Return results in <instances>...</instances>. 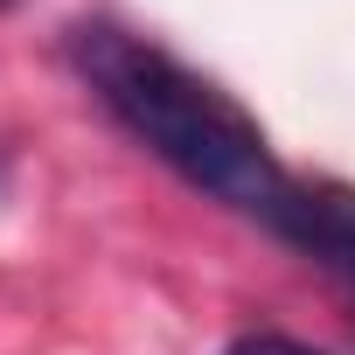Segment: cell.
Here are the masks:
<instances>
[{
	"label": "cell",
	"mask_w": 355,
	"mask_h": 355,
	"mask_svg": "<svg viewBox=\"0 0 355 355\" xmlns=\"http://www.w3.org/2000/svg\"><path fill=\"white\" fill-rule=\"evenodd\" d=\"M70 56H77V77L98 91V105L160 167H174L209 202H223V209L272 230L279 202L293 196V167H279L272 139L258 132V119L230 91H216L182 56H167V49H153V42L112 28V21L77 28Z\"/></svg>",
	"instance_id": "1"
},
{
	"label": "cell",
	"mask_w": 355,
	"mask_h": 355,
	"mask_svg": "<svg viewBox=\"0 0 355 355\" xmlns=\"http://www.w3.org/2000/svg\"><path fill=\"white\" fill-rule=\"evenodd\" d=\"M272 237H279V244H293L300 258H313V265H320V272L355 300V189L293 174V196L279 202Z\"/></svg>",
	"instance_id": "2"
},
{
	"label": "cell",
	"mask_w": 355,
	"mask_h": 355,
	"mask_svg": "<svg viewBox=\"0 0 355 355\" xmlns=\"http://www.w3.org/2000/svg\"><path fill=\"white\" fill-rule=\"evenodd\" d=\"M230 355H313V348H300V341H286V334H251V341H237Z\"/></svg>",
	"instance_id": "3"
},
{
	"label": "cell",
	"mask_w": 355,
	"mask_h": 355,
	"mask_svg": "<svg viewBox=\"0 0 355 355\" xmlns=\"http://www.w3.org/2000/svg\"><path fill=\"white\" fill-rule=\"evenodd\" d=\"M0 8H15V0H0Z\"/></svg>",
	"instance_id": "4"
}]
</instances>
